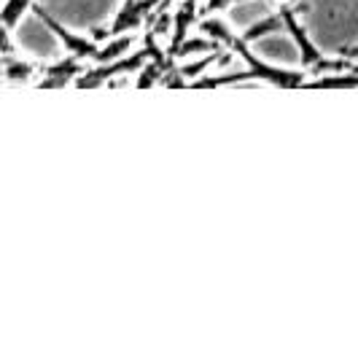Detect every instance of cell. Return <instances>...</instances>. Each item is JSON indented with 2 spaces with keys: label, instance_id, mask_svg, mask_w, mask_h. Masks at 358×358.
Returning a JSON list of instances; mask_svg holds the SVG:
<instances>
[{
  "label": "cell",
  "instance_id": "cell-4",
  "mask_svg": "<svg viewBox=\"0 0 358 358\" xmlns=\"http://www.w3.org/2000/svg\"><path fill=\"white\" fill-rule=\"evenodd\" d=\"M280 14H283V22H286V33L291 36V41L296 43V49H299V65H302L305 71H313L323 59V52L310 41V36H307L305 27H302V22L294 17V6H283Z\"/></svg>",
  "mask_w": 358,
  "mask_h": 358
},
{
  "label": "cell",
  "instance_id": "cell-13",
  "mask_svg": "<svg viewBox=\"0 0 358 358\" xmlns=\"http://www.w3.org/2000/svg\"><path fill=\"white\" fill-rule=\"evenodd\" d=\"M0 54H14V41L8 36V27L0 22Z\"/></svg>",
  "mask_w": 358,
  "mask_h": 358
},
{
  "label": "cell",
  "instance_id": "cell-6",
  "mask_svg": "<svg viewBox=\"0 0 358 358\" xmlns=\"http://www.w3.org/2000/svg\"><path fill=\"white\" fill-rule=\"evenodd\" d=\"M81 73H84L81 59L71 54V57H62V59L52 62V65L43 71V81H38V87H41V90H62V87L73 84Z\"/></svg>",
  "mask_w": 358,
  "mask_h": 358
},
{
  "label": "cell",
  "instance_id": "cell-12",
  "mask_svg": "<svg viewBox=\"0 0 358 358\" xmlns=\"http://www.w3.org/2000/svg\"><path fill=\"white\" fill-rule=\"evenodd\" d=\"M232 3H237V0H205V6L199 8V14H218V11H229L232 8Z\"/></svg>",
  "mask_w": 358,
  "mask_h": 358
},
{
  "label": "cell",
  "instance_id": "cell-14",
  "mask_svg": "<svg viewBox=\"0 0 358 358\" xmlns=\"http://www.w3.org/2000/svg\"><path fill=\"white\" fill-rule=\"evenodd\" d=\"M342 57H348L350 62H358V46H350V49H345V52H342Z\"/></svg>",
  "mask_w": 358,
  "mask_h": 358
},
{
  "label": "cell",
  "instance_id": "cell-5",
  "mask_svg": "<svg viewBox=\"0 0 358 358\" xmlns=\"http://www.w3.org/2000/svg\"><path fill=\"white\" fill-rule=\"evenodd\" d=\"M253 49L262 57H269L272 65H283L286 68V65L299 62V49H296V43L291 41L288 33H275V36L262 38V41L253 43Z\"/></svg>",
  "mask_w": 358,
  "mask_h": 358
},
{
  "label": "cell",
  "instance_id": "cell-11",
  "mask_svg": "<svg viewBox=\"0 0 358 358\" xmlns=\"http://www.w3.org/2000/svg\"><path fill=\"white\" fill-rule=\"evenodd\" d=\"M30 8H33V0H6V3L0 6V22H3L8 30H14Z\"/></svg>",
  "mask_w": 358,
  "mask_h": 358
},
{
  "label": "cell",
  "instance_id": "cell-9",
  "mask_svg": "<svg viewBox=\"0 0 358 358\" xmlns=\"http://www.w3.org/2000/svg\"><path fill=\"white\" fill-rule=\"evenodd\" d=\"M0 73H3V78L14 81V84H24V81H30L36 76V65L27 62V59H22V57H14V54H3Z\"/></svg>",
  "mask_w": 358,
  "mask_h": 358
},
{
  "label": "cell",
  "instance_id": "cell-3",
  "mask_svg": "<svg viewBox=\"0 0 358 358\" xmlns=\"http://www.w3.org/2000/svg\"><path fill=\"white\" fill-rule=\"evenodd\" d=\"M33 11H36L38 17L49 24V30H52L54 36H57V41H59V43L68 49V54L78 57L81 62H84V59H94V54H97V49H100V43H97V41H92L90 36H78V33L68 30L62 22H57V19L46 11L43 6H36V3H33Z\"/></svg>",
  "mask_w": 358,
  "mask_h": 358
},
{
  "label": "cell",
  "instance_id": "cell-8",
  "mask_svg": "<svg viewBox=\"0 0 358 358\" xmlns=\"http://www.w3.org/2000/svg\"><path fill=\"white\" fill-rule=\"evenodd\" d=\"M199 33L208 38H213L215 43H221L224 49H232L234 38H237V33H234V27L227 22V19L215 17V14H210V17H205L202 22L197 24Z\"/></svg>",
  "mask_w": 358,
  "mask_h": 358
},
{
  "label": "cell",
  "instance_id": "cell-7",
  "mask_svg": "<svg viewBox=\"0 0 358 358\" xmlns=\"http://www.w3.org/2000/svg\"><path fill=\"white\" fill-rule=\"evenodd\" d=\"M275 33H286V22H283V14H272L269 11L267 17L256 19L253 24H248L243 33H240V41H245L248 46H253L256 41L267 36H275Z\"/></svg>",
  "mask_w": 358,
  "mask_h": 358
},
{
  "label": "cell",
  "instance_id": "cell-1",
  "mask_svg": "<svg viewBox=\"0 0 358 358\" xmlns=\"http://www.w3.org/2000/svg\"><path fill=\"white\" fill-rule=\"evenodd\" d=\"M232 54L243 57L245 68L243 71H229L224 76H199L194 81H189L192 90H218V87H234V84H243V81H262V84H269V87H278V90H296L302 87L307 78L305 71H291V68H283V65H272V62H264L262 54L256 52L253 46H248L245 41H240V36L234 38L232 43Z\"/></svg>",
  "mask_w": 358,
  "mask_h": 358
},
{
  "label": "cell",
  "instance_id": "cell-10",
  "mask_svg": "<svg viewBox=\"0 0 358 358\" xmlns=\"http://www.w3.org/2000/svg\"><path fill=\"white\" fill-rule=\"evenodd\" d=\"M213 49H221V43H215L213 38L199 33V36H186V41H183L170 57H173V59H192V57L208 54V52H213Z\"/></svg>",
  "mask_w": 358,
  "mask_h": 358
},
{
  "label": "cell",
  "instance_id": "cell-2",
  "mask_svg": "<svg viewBox=\"0 0 358 358\" xmlns=\"http://www.w3.org/2000/svg\"><path fill=\"white\" fill-rule=\"evenodd\" d=\"M148 59V49H141V52H132V54H124V57H119V59H113V62H106V65H97V68H92V71H84L73 84L78 87V90H94V87H100V84H108L110 78H116V76H132V73H138L143 68V62Z\"/></svg>",
  "mask_w": 358,
  "mask_h": 358
}]
</instances>
